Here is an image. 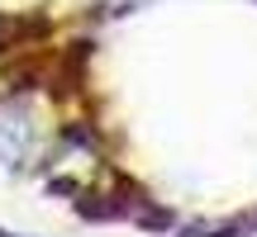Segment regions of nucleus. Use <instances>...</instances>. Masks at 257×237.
<instances>
[{"label": "nucleus", "mask_w": 257, "mask_h": 237, "mask_svg": "<svg viewBox=\"0 0 257 237\" xmlns=\"http://www.w3.org/2000/svg\"><path fill=\"white\" fill-rule=\"evenodd\" d=\"M57 133H62V124H53L38 110L34 95L15 90L0 100V166H10V171L43 166V156L57 147Z\"/></svg>", "instance_id": "f257e3e1"}, {"label": "nucleus", "mask_w": 257, "mask_h": 237, "mask_svg": "<svg viewBox=\"0 0 257 237\" xmlns=\"http://www.w3.org/2000/svg\"><path fill=\"white\" fill-rule=\"evenodd\" d=\"M0 237H24V232H10V228H0Z\"/></svg>", "instance_id": "f03ea898"}]
</instances>
